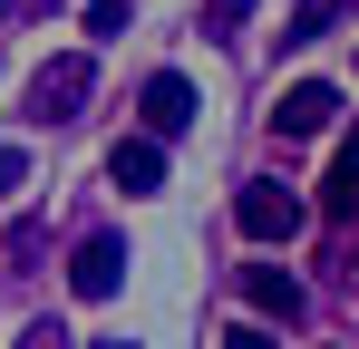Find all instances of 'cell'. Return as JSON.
<instances>
[{"label":"cell","mask_w":359,"mask_h":349,"mask_svg":"<svg viewBox=\"0 0 359 349\" xmlns=\"http://www.w3.org/2000/svg\"><path fill=\"white\" fill-rule=\"evenodd\" d=\"M126 262H136V252H126L117 233H88V242L68 252V291H78V301H117V282H126Z\"/></svg>","instance_id":"cell-3"},{"label":"cell","mask_w":359,"mask_h":349,"mask_svg":"<svg viewBox=\"0 0 359 349\" xmlns=\"http://www.w3.org/2000/svg\"><path fill=\"white\" fill-rule=\"evenodd\" d=\"M330 20H340V0H301L292 20H282V39H320V29H330Z\"/></svg>","instance_id":"cell-9"},{"label":"cell","mask_w":359,"mask_h":349,"mask_svg":"<svg viewBox=\"0 0 359 349\" xmlns=\"http://www.w3.org/2000/svg\"><path fill=\"white\" fill-rule=\"evenodd\" d=\"M88 88H97V68L68 49V58H39L29 68V126H68V116L88 107Z\"/></svg>","instance_id":"cell-1"},{"label":"cell","mask_w":359,"mask_h":349,"mask_svg":"<svg viewBox=\"0 0 359 349\" xmlns=\"http://www.w3.org/2000/svg\"><path fill=\"white\" fill-rule=\"evenodd\" d=\"M320 214H359V126L340 136V165H330V184H320Z\"/></svg>","instance_id":"cell-8"},{"label":"cell","mask_w":359,"mask_h":349,"mask_svg":"<svg viewBox=\"0 0 359 349\" xmlns=\"http://www.w3.org/2000/svg\"><path fill=\"white\" fill-rule=\"evenodd\" d=\"M88 39H126V0H88Z\"/></svg>","instance_id":"cell-10"},{"label":"cell","mask_w":359,"mask_h":349,"mask_svg":"<svg viewBox=\"0 0 359 349\" xmlns=\"http://www.w3.org/2000/svg\"><path fill=\"white\" fill-rule=\"evenodd\" d=\"M97 349H126V340H97Z\"/></svg>","instance_id":"cell-14"},{"label":"cell","mask_w":359,"mask_h":349,"mask_svg":"<svg viewBox=\"0 0 359 349\" xmlns=\"http://www.w3.org/2000/svg\"><path fill=\"white\" fill-rule=\"evenodd\" d=\"M10 184H20V156H10V146H0V194H10Z\"/></svg>","instance_id":"cell-13"},{"label":"cell","mask_w":359,"mask_h":349,"mask_svg":"<svg viewBox=\"0 0 359 349\" xmlns=\"http://www.w3.org/2000/svg\"><path fill=\"white\" fill-rule=\"evenodd\" d=\"M107 184H117V194H156V184H165V146H156V136H117V146H107Z\"/></svg>","instance_id":"cell-6"},{"label":"cell","mask_w":359,"mask_h":349,"mask_svg":"<svg viewBox=\"0 0 359 349\" xmlns=\"http://www.w3.org/2000/svg\"><path fill=\"white\" fill-rule=\"evenodd\" d=\"M224 349H282V340H272V330H233Z\"/></svg>","instance_id":"cell-12"},{"label":"cell","mask_w":359,"mask_h":349,"mask_svg":"<svg viewBox=\"0 0 359 349\" xmlns=\"http://www.w3.org/2000/svg\"><path fill=\"white\" fill-rule=\"evenodd\" d=\"M243 301H252L262 320H301V282L282 262H243Z\"/></svg>","instance_id":"cell-7"},{"label":"cell","mask_w":359,"mask_h":349,"mask_svg":"<svg viewBox=\"0 0 359 349\" xmlns=\"http://www.w3.org/2000/svg\"><path fill=\"white\" fill-rule=\"evenodd\" d=\"M330 116H340V88L301 78V88H282V107H272V136H282V146H301V136H320Z\"/></svg>","instance_id":"cell-5"},{"label":"cell","mask_w":359,"mask_h":349,"mask_svg":"<svg viewBox=\"0 0 359 349\" xmlns=\"http://www.w3.org/2000/svg\"><path fill=\"white\" fill-rule=\"evenodd\" d=\"M136 116H146V136L165 146V136H184V126H194V88H184L175 68H156V78L136 88Z\"/></svg>","instance_id":"cell-4"},{"label":"cell","mask_w":359,"mask_h":349,"mask_svg":"<svg viewBox=\"0 0 359 349\" xmlns=\"http://www.w3.org/2000/svg\"><path fill=\"white\" fill-rule=\"evenodd\" d=\"M233 224L252 233V242H292V233L311 224V204H301L292 184H243V194H233Z\"/></svg>","instance_id":"cell-2"},{"label":"cell","mask_w":359,"mask_h":349,"mask_svg":"<svg viewBox=\"0 0 359 349\" xmlns=\"http://www.w3.org/2000/svg\"><path fill=\"white\" fill-rule=\"evenodd\" d=\"M10 349H68V330H49V320H39V330H20Z\"/></svg>","instance_id":"cell-11"}]
</instances>
